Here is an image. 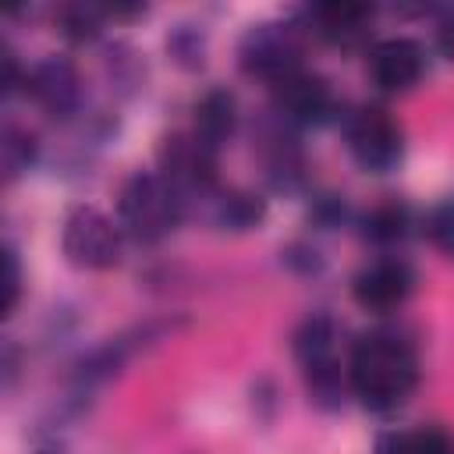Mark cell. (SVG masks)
Masks as SVG:
<instances>
[{
	"label": "cell",
	"instance_id": "30bf717a",
	"mask_svg": "<svg viewBox=\"0 0 454 454\" xmlns=\"http://www.w3.org/2000/svg\"><path fill=\"white\" fill-rule=\"evenodd\" d=\"M273 99H277V110L287 114L298 124L323 121L333 110L330 85L323 78H316V74H305V71H294V74L273 82Z\"/></svg>",
	"mask_w": 454,
	"mask_h": 454
},
{
	"label": "cell",
	"instance_id": "5bb4252c",
	"mask_svg": "<svg viewBox=\"0 0 454 454\" xmlns=\"http://www.w3.org/2000/svg\"><path fill=\"white\" fill-rule=\"evenodd\" d=\"M195 131L209 142V145H220L231 131H234V96L223 92V89H213L199 99L195 106Z\"/></svg>",
	"mask_w": 454,
	"mask_h": 454
},
{
	"label": "cell",
	"instance_id": "5b68a950",
	"mask_svg": "<svg viewBox=\"0 0 454 454\" xmlns=\"http://www.w3.org/2000/svg\"><path fill=\"white\" fill-rule=\"evenodd\" d=\"M298 60H301V35H298V25H291V21L255 25L241 39V67L248 74L266 78L270 85L301 71Z\"/></svg>",
	"mask_w": 454,
	"mask_h": 454
},
{
	"label": "cell",
	"instance_id": "9c48e42d",
	"mask_svg": "<svg viewBox=\"0 0 454 454\" xmlns=\"http://www.w3.org/2000/svg\"><path fill=\"white\" fill-rule=\"evenodd\" d=\"M25 89L28 96L53 117H67L74 106H78V96H82V85H78V71L64 60V57H46L39 60L28 78H25Z\"/></svg>",
	"mask_w": 454,
	"mask_h": 454
},
{
	"label": "cell",
	"instance_id": "44dd1931",
	"mask_svg": "<svg viewBox=\"0 0 454 454\" xmlns=\"http://www.w3.org/2000/svg\"><path fill=\"white\" fill-rule=\"evenodd\" d=\"M436 43H440V50H443L447 57H454V14H447V18L440 21V28H436Z\"/></svg>",
	"mask_w": 454,
	"mask_h": 454
},
{
	"label": "cell",
	"instance_id": "52a82bcc",
	"mask_svg": "<svg viewBox=\"0 0 454 454\" xmlns=\"http://www.w3.org/2000/svg\"><path fill=\"white\" fill-rule=\"evenodd\" d=\"M160 174L174 188H213L216 181V145L199 131H174L160 142Z\"/></svg>",
	"mask_w": 454,
	"mask_h": 454
},
{
	"label": "cell",
	"instance_id": "7a4b0ae2",
	"mask_svg": "<svg viewBox=\"0 0 454 454\" xmlns=\"http://www.w3.org/2000/svg\"><path fill=\"white\" fill-rule=\"evenodd\" d=\"M121 227L138 241H156L170 234L181 220L177 188L163 174H131L117 195Z\"/></svg>",
	"mask_w": 454,
	"mask_h": 454
},
{
	"label": "cell",
	"instance_id": "2e32d148",
	"mask_svg": "<svg viewBox=\"0 0 454 454\" xmlns=\"http://www.w3.org/2000/svg\"><path fill=\"white\" fill-rule=\"evenodd\" d=\"M404 231H408V209L401 202H383V206L369 209V216H365V238H372L380 245L404 238Z\"/></svg>",
	"mask_w": 454,
	"mask_h": 454
},
{
	"label": "cell",
	"instance_id": "9a60e30c",
	"mask_svg": "<svg viewBox=\"0 0 454 454\" xmlns=\"http://www.w3.org/2000/svg\"><path fill=\"white\" fill-rule=\"evenodd\" d=\"M266 206L259 195H248V192H231L216 202V223L220 227H231V231H245V227H255L262 220Z\"/></svg>",
	"mask_w": 454,
	"mask_h": 454
},
{
	"label": "cell",
	"instance_id": "3957f363",
	"mask_svg": "<svg viewBox=\"0 0 454 454\" xmlns=\"http://www.w3.org/2000/svg\"><path fill=\"white\" fill-rule=\"evenodd\" d=\"M64 255L82 270H110L121 259V231L96 206H74L64 220Z\"/></svg>",
	"mask_w": 454,
	"mask_h": 454
},
{
	"label": "cell",
	"instance_id": "7c38bea8",
	"mask_svg": "<svg viewBox=\"0 0 454 454\" xmlns=\"http://www.w3.org/2000/svg\"><path fill=\"white\" fill-rule=\"evenodd\" d=\"M372 18V7H362V4H323L312 11V21H316V32L326 35L330 43H355L365 25Z\"/></svg>",
	"mask_w": 454,
	"mask_h": 454
},
{
	"label": "cell",
	"instance_id": "ffe728a7",
	"mask_svg": "<svg viewBox=\"0 0 454 454\" xmlns=\"http://www.w3.org/2000/svg\"><path fill=\"white\" fill-rule=\"evenodd\" d=\"M21 294V270H18V255L14 248H4V316L14 312Z\"/></svg>",
	"mask_w": 454,
	"mask_h": 454
},
{
	"label": "cell",
	"instance_id": "7402d4cb",
	"mask_svg": "<svg viewBox=\"0 0 454 454\" xmlns=\"http://www.w3.org/2000/svg\"><path fill=\"white\" fill-rule=\"evenodd\" d=\"M39 454H60V450H57V447H43Z\"/></svg>",
	"mask_w": 454,
	"mask_h": 454
},
{
	"label": "cell",
	"instance_id": "6da1fadb",
	"mask_svg": "<svg viewBox=\"0 0 454 454\" xmlns=\"http://www.w3.org/2000/svg\"><path fill=\"white\" fill-rule=\"evenodd\" d=\"M351 387L362 397V404L376 411H390L408 401V394L419 383V358L411 344L390 333H369L351 351Z\"/></svg>",
	"mask_w": 454,
	"mask_h": 454
},
{
	"label": "cell",
	"instance_id": "8fae6325",
	"mask_svg": "<svg viewBox=\"0 0 454 454\" xmlns=\"http://www.w3.org/2000/svg\"><path fill=\"white\" fill-rule=\"evenodd\" d=\"M372 78L387 92H404L422 78V50L411 39H383L369 57Z\"/></svg>",
	"mask_w": 454,
	"mask_h": 454
},
{
	"label": "cell",
	"instance_id": "ac0fdd59",
	"mask_svg": "<svg viewBox=\"0 0 454 454\" xmlns=\"http://www.w3.org/2000/svg\"><path fill=\"white\" fill-rule=\"evenodd\" d=\"M426 234H429V241H433L443 255H454V202H443V206L429 209V216H426Z\"/></svg>",
	"mask_w": 454,
	"mask_h": 454
},
{
	"label": "cell",
	"instance_id": "277c9868",
	"mask_svg": "<svg viewBox=\"0 0 454 454\" xmlns=\"http://www.w3.org/2000/svg\"><path fill=\"white\" fill-rule=\"evenodd\" d=\"M294 355L301 362V372L309 380V390L319 404H337L340 397V369L333 355V319L330 316H309L294 333Z\"/></svg>",
	"mask_w": 454,
	"mask_h": 454
},
{
	"label": "cell",
	"instance_id": "ba28073f",
	"mask_svg": "<svg viewBox=\"0 0 454 454\" xmlns=\"http://www.w3.org/2000/svg\"><path fill=\"white\" fill-rule=\"evenodd\" d=\"M411 287H415V270L404 259H397V255H387V259L369 262L355 277V284H351L355 301L362 309H369V312H390V309H397L411 294Z\"/></svg>",
	"mask_w": 454,
	"mask_h": 454
},
{
	"label": "cell",
	"instance_id": "e0dca14e",
	"mask_svg": "<svg viewBox=\"0 0 454 454\" xmlns=\"http://www.w3.org/2000/svg\"><path fill=\"white\" fill-rule=\"evenodd\" d=\"M0 160H4V174L18 177L35 160V138L28 131H21V128H7L4 142H0Z\"/></svg>",
	"mask_w": 454,
	"mask_h": 454
},
{
	"label": "cell",
	"instance_id": "d6986e66",
	"mask_svg": "<svg viewBox=\"0 0 454 454\" xmlns=\"http://www.w3.org/2000/svg\"><path fill=\"white\" fill-rule=\"evenodd\" d=\"M99 14L103 7H85V4H74V7H64L60 11V25L71 39H92L96 28H99Z\"/></svg>",
	"mask_w": 454,
	"mask_h": 454
},
{
	"label": "cell",
	"instance_id": "4fadbf2b",
	"mask_svg": "<svg viewBox=\"0 0 454 454\" xmlns=\"http://www.w3.org/2000/svg\"><path fill=\"white\" fill-rule=\"evenodd\" d=\"M376 454H454V436L443 426H419L408 433H387Z\"/></svg>",
	"mask_w": 454,
	"mask_h": 454
},
{
	"label": "cell",
	"instance_id": "8992f818",
	"mask_svg": "<svg viewBox=\"0 0 454 454\" xmlns=\"http://www.w3.org/2000/svg\"><path fill=\"white\" fill-rule=\"evenodd\" d=\"M348 149L351 156L358 160V167L372 170V174H383L390 170L401 153H404V142H401V128L397 121L380 110V106H362L351 121H348Z\"/></svg>",
	"mask_w": 454,
	"mask_h": 454
}]
</instances>
